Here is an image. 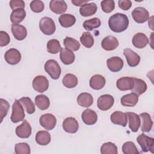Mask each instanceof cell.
Instances as JSON below:
<instances>
[{
    "label": "cell",
    "instance_id": "19",
    "mask_svg": "<svg viewBox=\"0 0 154 154\" xmlns=\"http://www.w3.org/2000/svg\"><path fill=\"white\" fill-rule=\"evenodd\" d=\"M132 42L134 47L143 49L149 43V39L144 33L138 32L134 35Z\"/></svg>",
    "mask_w": 154,
    "mask_h": 154
},
{
    "label": "cell",
    "instance_id": "7",
    "mask_svg": "<svg viewBox=\"0 0 154 154\" xmlns=\"http://www.w3.org/2000/svg\"><path fill=\"white\" fill-rule=\"evenodd\" d=\"M40 125L46 130L50 131L53 129L56 125V117L52 114L47 113L41 116L39 119Z\"/></svg>",
    "mask_w": 154,
    "mask_h": 154
},
{
    "label": "cell",
    "instance_id": "8",
    "mask_svg": "<svg viewBox=\"0 0 154 154\" xmlns=\"http://www.w3.org/2000/svg\"><path fill=\"white\" fill-rule=\"evenodd\" d=\"M132 16L136 22L143 23L148 20L149 14L145 8L138 7L133 10L132 11Z\"/></svg>",
    "mask_w": 154,
    "mask_h": 154
},
{
    "label": "cell",
    "instance_id": "9",
    "mask_svg": "<svg viewBox=\"0 0 154 154\" xmlns=\"http://www.w3.org/2000/svg\"><path fill=\"white\" fill-rule=\"evenodd\" d=\"M114 102V97L110 94H103L100 96L97 101V105L101 111H106L110 109Z\"/></svg>",
    "mask_w": 154,
    "mask_h": 154
},
{
    "label": "cell",
    "instance_id": "3",
    "mask_svg": "<svg viewBox=\"0 0 154 154\" xmlns=\"http://www.w3.org/2000/svg\"><path fill=\"white\" fill-rule=\"evenodd\" d=\"M25 117L24 109L21 103L19 100H15L12 106V114L11 116V121L13 123H17L24 120Z\"/></svg>",
    "mask_w": 154,
    "mask_h": 154
},
{
    "label": "cell",
    "instance_id": "16",
    "mask_svg": "<svg viewBox=\"0 0 154 154\" xmlns=\"http://www.w3.org/2000/svg\"><path fill=\"white\" fill-rule=\"evenodd\" d=\"M129 120V127L133 132H137L141 125V120L138 114L132 112H126Z\"/></svg>",
    "mask_w": 154,
    "mask_h": 154
},
{
    "label": "cell",
    "instance_id": "40",
    "mask_svg": "<svg viewBox=\"0 0 154 154\" xmlns=\"http://www.w3.org/2000/svg\"><path fill=\"white\" fill-rule=\"evenodd\" d=\"M80 42L87 48H91L94 45V38L88 32H84L80 37Z\"/></svg>",
    "mask_w": 154,
    "mask_h": 154
},
{
    "label": "cell",
    "instance_id": "37",
    "mask_svg": "<svg viewBox=\"0 0 154 154\" xmlns=\"http://www.w3.org/2000/svg\"><path fill=\"white\" fill-rule=\"evenodd\" d=\"M100 152L102 154H117V147L113 143H105L100 147Z\"/></svg>",
    "mask_w": 154,
    "mask_h": 154
},
{
    "label": "cell",
    "instance_id": "38",
    "mask_svg": "<svg viewBox=\"0 0 154 154\" xmlns=\"http://www.w3.org/2000/svg\"><path fill=\"white\" fill-rule=\"evenodd\" d=\"M61 49L60 42L57 39L49 40L47 43V51L52 54H56Z\"/></svg>",
    "mask_w": 154,
    "mask_h": 154
},
{
    "label": "cell",
    "instance_id": "49",
    "mask_svg": "<svg viewBox=\"0 0 154 154\" xmlns=\"http://www.w3.org/2000/svg\"><path fill=\"white\" fill-rule=\"evenodd\" d=\"M88 1H80V0H72V3L75 6H82L87 3Z\"/></svg>",
    "mask_w": 154,
    "mask_h": 154
},
{
    "label": "cell",
    "instance_id": "14",
    "mask_svg": "<svg viewBox=\"0 0 154 154\" xmlns=\"http://www.w3.org/2000/svg\"><path fill=\"white\" fill-rule=\"evenodd\" d=\"M106 66L110 71L117 72L122 69L123 61L119 57H112L106 60Z\"/></svg>",
    "mask_w": 154,
    "mask_h": 154
},
{
    "label": "cell",
    "instance_id": "28",
    "mask_svg": "<svg viewBox=\"0 0 154 154\" xmlns=\"http://www.w3.org/2000/svg\"><path fill=\"white\" fill-rule=\"evenodd\" d=\"M138 96L134 93L124 95L121 98V103L125 106H134L138 102Z\"/></svg>",
    "mask_w": 154,
    "mask_h": 154
},
{
    "label": "cell",
    "instance_id": "25",
    "mask_svg": "<svg viewBox=\"0 0 154 154\" xmlns=\"http://www.w3.org/2000/svg\"><path fill=\"white\" fill-rule=\"evenodd\" d=\"M97 10V5L94 2L86 3L82 5L79 9V13L84 17H88L94 14Z\"/></svg>",
    "mask_w": 154,
    "mask_h": 154
},
{
    "label": "cell",
    "instance_id": "23",
    "mask_svg": "<svg viewBox=\"0 0 154 154\" xmlns=\"http://www.w3.org/2000/svg\"><path fill=\"white\" fill-rule=\"evenodd\" d=\"M11 32L14 37L17 40H23L27 35L26 28L19 24H13L11 25Z\"/></svg>",
    "mask_w": 154,
    "mask_h": 154
},
{
    "label": "cell",
    "instance_id": "1",
    "mask_svg": "<svg viewBox=\"0 0 154 154\" xmlns=\"http://www.w3.org/2000/svg\"><path fill=\"white\" fill-rule=\"evenodd\" d=\"M108 25L113 32H122L125 31L129 25L128 17L125 14L117 13L109 18Z\"/></svg>",
    "mask_w": 154,
    "mask_h": 154
},
{
    "label": "cell",
    "instance_id": "12",
    "mask_svg": "<svg viewBox=\"0 0 154 154\" xmlns=\"http://www.w3.org/2000/svg\"><path fill=\"white\" fill-rule=\"evenodd\" d=\"M32 132V129L29 123L24 120L21 125L17 126L16 128V135L21 138H28L30 137Z\"/></svg>",
    "mask_w": 154,
    "mask_h": 154
},
{
    "label": "cell",
    "instance_id": "35",
    "mask_svg": "<svg viewBox=\"0 0 154 154\" xmlns=\"http://www.w3.org/2000/svg\"><path fill=\"white\" fill-rule=\"evenodd\" d=\"M63 44L66 48L70 49L72 51H76L80 48V43L79 42L70 37H66L64 39Z\"/></svg>",
    "mask_w": 154,
    "mask_h": 154
},
{
    "label": "cell",
    "instance_id": "27",
    "mask_svg": "<svg viewBox=\"0 0 154 154\" xmlns=\"http://www.w3.org/2000/svg\"><path fill=\"white\" fill-rule=\"evenodd\" d=\"M133 80L134 87L131 90L132 93H134L137 95H140L146 91L147 85L144 81L136 78H133Z\"/></svg>",
    "mask_w": 154,
    "mask_h": 154
},
{
    "label": "cell",
    "instance_id": "29",
    "mask_svg": "<svg viewBox=\"0 0 154 154\" xmlns=\"http://www.w3.org/2000/svg\"><path fill=\"white\" fill-rule=\"evenodd\" d=\"M78 103L83 107L87 108L90 106L93 103V97L88 93H82L77 97Z\"/></svg>",
    "mask_w": 154,
    "mask_h": 154
},
{
    "label": "cell",
    "instance_id": "22",
    "mask_svg": "<svg viewBox=\"0 0 154 154\" xmlns=\"http://www.w3.org/2000/svg\"><path fill=\"white\" fill-rule=\"evenodd\" d=\"M141 120V130L143 132H149L153 126V121L150 114L147 112L141 113L139 116Z\"/></svg>",
    "mask_w": 154,
    "mask_h": 154
},
{
    "label": "cell",
    "instance_id": "26",
    "mask_svg": "<svg viewBox=\"0 0 154 154\" xmlns=\"http://www.w3.org/2000/svg\"><path fill=\"white\" fill-rule=\"evenodd\" d=\"M105 82V78L99 74L93 75L90 78L89 82L90 87L94 90H100L104 87Z\"/></svg>",
    "mask_w": 154,
    "mask_h": 154
},
{
    "label": "cell",
    "instance_id": "42",
    "mask_svg": "<svg viewBox=\"0 0 154 154\" xmlns=\"http://www.w3.org/2000/svg\"><path fill=\"white\" fill-rule=\"evenodd\" d=\"M14 151L16 154H29L31 149L26 143H19L15 144Z\"/></svg>",
    "mask_w": 154,
    "mask_h": 154
},
{
    "label": "cell",
    "instance_id": "41",
    "mask_svg": "<svg viewBox=\"0 0 154 154\" xmlns=\"http://www.w3.org/2000/svg\"><path fill=\"white\" fill-rule=\"evenodd\" d=\"M122 152L125 154H138L139 152L132 141H127L122 146Z\"/></svg>",
    "mask_w": 154,
    "mask_h": 154
},
{
    "label": "cell",
    "instance_id": "43",
    "mask_svg": "<svg viewBox=\"0 0 154 154\" xmlns=\"http://www.w3.org/2000/svg\"><path fill=\"white\" fill-rule=\"evenodd\" d=\"M100 5L103 11L106 13H111L115 8V3L113 0H103L101 1Z\"/></svg>",
    "mask_w": 154,
    "mask_h": 154
},
{
    "label": "cell",
    "instance_id": "31",
    "mask_svg": "<svg viewBox=\"0 0 154 154\" xmlns=\"http://www.w3.org/2000/svg\"><path fill=\"white\" fill-rule=\"evenodd\" d=\"M26 17V11L24 8H17L13 10L10 14V20L13 24L20 23Z\"/></svg>",
    "mask_w": 154,
    "mask_h": 154
},
{
    "label": "cell",
    "instance_id": "30",
    "mask_svg": "<svg viewBox=\"0 0 154 154\" xmlns=\"http://www.w3.org/2000/svg\"><path fill=\"white\" fill-rule=\"evenodd\" d=\"M58 21L61 26L64 28H69L72 26L76 22L75 17L70 14H63L59 18Z\"/></svg>",
    "mask_w": 154,
    "mask_h": 154
},
{
    "label": "cell",
    "instance_id": "6",
    "mask_svg": "<svg viewBox=\"0 0 154 154\" xmlns=\"http://www.w3.org/2000/svg\"><path fill=\"white\" fill-rule=\"evenodd\" d=\"M32 87L37 92L43 93L49 88V81L46 76H36L32 81Z\"/></svg>",
    "mask_w": 154,
    "mask_h": 154
},
{
    "label": "cell",
    "instance_id": "46",
    "mask_svg": "<svg viewBox=\"0 0 154 154\" xmlns=\"http://www.w3.org/2000/svg\"><path fill=\"white\" fill-rule=\"evenodd\" d=\"M10 41L9 35L4 31H0V46H5L8 45Z\"/></svg>",
    "mask_w": 154,
    "mask_h": 154
},
{
    "label": "cell",
    "instance_id": "36",
    "mask_svg": "<svg viewBox=\"0 0 154 154\" xmlns=\"http://www.w3.org/2000/svg\"><path fill=\"white\" fill-rule=\"evenodd\" d=\"M19 100L21 103V104L25 107V110L28 114H31L35 112V105L30 97H23L20 98Z\"/></svg>",
    "mask_w": 154,
    "mask_h": 154
},
{
    "label": "cell",
    "instance_id": "15",
    "mask_svg": "<svg viewBox=\"0 0 154 154\" xmlns=\"http://www.w3.org/2000/svg\"><path fill=\"white\" fill-rule=\"evenodd\" d=\"M51 10L58 14H63L67 9V5L63 0H52L49 3Z\"/></svg>",
    "mask_w": 154,
    "mask_h": 154
},
{
    "label": "cell",
    "instance_id": "32",
    "mask_svg": "<svg viewBox=\"0 0 154 154\" xmlns=\"http://www.w3.org/2000/svg\"><path fill=\"white\" fill-rule=\"evenodd\" d=\"M51 140L50 134L46 131H40L35 135V141L40 146L48 145Z\"/></svg>",
    "mask_w": 154,
    "mask_h": 154
},
{
    "label": "cell",
    "instance_id": "45",
    "mask_svg": "<svg viewBox=\"0 0 154 154\" xmlns=\"http://www.w3.org/2000/svg\"><path fill=\"white\" fill-rule=\"evenodd\" d=\"M30 8L34 13H40L43 11L45 5L40 0H34L30 3Z\"/></svg>",
    "mask_w": 154,
    "mask_h": 154
},
{
    "label": "cell",
    "instance_id": "24",
    "mask_svg": "<svg viewBox=\"0 0 154 154\" xmlns=\"http://www.w3.org/2000/svg\"><path fill=\"white\" fill-rule=\"evenodd\" d=\"M60 58L61 62L66 64L69 65L72 64L75 59L74 53L67 48H61L60 51Z\"/></svg>",
    "mask_w": 154,
    "mask_h": 154
},
{
    "label": "cell",
    "instance_id": "11",
    "mask_svg": "<svg viewBox=\"0 0 154 154\" xmlns=\"http://www.w3.org/2000/svg\"><path fill=\"white\" fill-rule=\"evenodd\" d=\"M63 128L65 132L70 134L76 133L79 128L78 121L74 117H69L64 119L63 122Z\"/></svg>",
    "mask_w": 154,
    "mask_h": 154
},
{
    "label": "cell",
    "instance_id": "44",
    "mask_svg": "<svg viewBox=\"0 0 154 154\" xmlns=\"http://www.w3.org/2000/svg\"><path fill=\"white\" fill-rule=\"evenodd\" d=\"M10 108V104L8 102L2 99H0V116H1V123L2 122L3 119L5 117L8 113Z\"/></svg>",
    "mask_w": 154,
    "mask_h": 154
},
{
    "label": "cell",
    "instance_id": "33",
    "mask_svg": "<svg viewBox=\"0 0 154 154\" xmlns=\"http://www.w3.org/2000/svg\"><path fill=\"white\" fill-rule=\"evenodd\" d=\"M35 103L38 109L45 110L49 107L50 101L48 97L46 95L40 94L35 97Z\"/></svg>",
    "mask_w": 154,
    "mask_h": 154
},
{
    "label": "cell",
    "instance_id": "48",
    "mask_svg": "<svg viewBox=\"0 0 154 154\" xmlns=\"http://www.w3.org/2000/svg\"><path fill=\"white\" fill-rule=\"evenodd\" d=\"M119 7L123 10H128L132 6V2L129 0H119Z\"/></svg>",
    "mask_w": 154,
    "mask_h": 154
},
{
    "label": "cell",
    "instance_id": "5",
    "mask_svg": "<svg viewBox=\"0 0 154 154\" xmlns=\"http://www.w3.org/2000/svg\"><path fill=\"white\" fill-rule=\"evenodd\" d=\"M39 27L41 31L47 35L53 34L56 29V26L54 20L49 17H43L40 19Z\"/></svg>",
    "mask_w": 154,
    "mask_h": 154
},
{
    "label": "cell",
    "instance_id": "13",
    "mask_svg": "<svg viewBox=\"0 0 154 154\" xmlns=\"http://www.w3.org/2000/svg\"><path fill=\"white\" fill-rule=\"evenodd\" d=\"M123 54L130 67H135L140 63V57L131 49L126 48L123 49Z\"/></svg>",
    "mask_w": 154,
    "mask_h": 154
},
{
    "label": "cell",
    "instance_id": "2",
    "mask_svg": "<svg viewBox=\"0 0 154 154\" xmlns=\"http://www.w3.org/2000/svg\"><path fill=\"white\" fill-rule=\"evenodd\" d=\"M46 72L53 79H58L61 72V69L59 64L55 60H48L44 66Z\"/></svg>",
    "mask_w": 154,
    "mask_h": 154
},
{
    "label": "cell",
    "instance_id": "20",
    "mask_svg": "<svg viewBox=\"0 0 154 154\" xmlns=\"http://www.w3.org/2000/svg\"><path fill=\"white\" fill-rule=\"evenodd\" d=\"M81 118L83 122L87 125H93L97 120V115L93 110L87 109L82 112Z\"/></svg>",
    "mask_w": 154,
    "mask_h": 154
},
{
    "label": "cell",
    "instance_id": "34",
    "mask_svg": "<svg viewBox=\"0 0 154 154\" xmlns=\"http://www.w3.org/2000/svg\"><path fill=\"white\" fill-rule=\"evenodd\" d=\"M78 81L77 77L72 73L66 74L62 80L63 85L68 88L75 87L78 84Z\"/></svg>",
    "mask_w": 154,
    "mask_h": 154
},
{
    "label": "cell",
    "instance_id": "18",
    "mask_svg": "<svg viewBox=\"0 0 154 154\" xmlns=\"http://www.w3.org/2000/svg\"><path fill=\"white\" fill-rule=\"evenodd\" d=\"M117 87L121 91H126L132 90L134 87L133 78L124 76L117 79L116 82Z\"/></svg>",
    "mask_w": 154,
    "mask_h": 154
},
{
    "label": "cell",
    "instance_id": "10",
    "mask_svg": "<svg viewBox=\"0 0 154 154\" xmlns=\"http://www.w3.org/2000/svg\"><path fill=\"white\" fill-rule=\"evenodd\" d=\"M4 58L8 64L15 65L20 62L21 60V54L17 49L11 48L5 52Z\"/></svg>",
    "mask_w": 154,
    "mask_h": 154
},
{
    "label": "cell",
    "instance_id": "21",
    "mask_svg": "<svg viewBox=\"0 0 154 154\" xmlns=\"http://www.w3.org/2000/svg\"><path fill=\"white\" fill-rule=\"evenodd\" d=\"M110 119L112 123L115 125H119L125 127L127 125L128 119L126 113L122 111H115L110 116Z\"/></svg>",
    "mask_w": 154,
    "mask_h": 154
},
{
    "label": "cell",
    "instance_id": "17",
    "mask_svg": "<svg viewBox=\"0 0 154 154\" xmlns=\"http://www.w3.org/2000/svg\"><path fill=\"white\" fill-rule=\"evenodd\" d=\"M119 45L117 38L112 35H108L103 38L101 45L102 48L105 51H112L116 49Z\"/></svg>",
    "mask_w": 154,
    "mask_h": 154
},
{
    "label": "cell",
    "instance_id": "39",
    "mask_svg": "<svg viewBox=\"0 0 154 154\" xmlns=\"http://www.w3.org/2000/svg\"><path fill=\"white\" fill-rule=\"evenodd\" d=\"M100 24V20L97 17H94L85 20L83 23V27L87 31H92L93 29L99 27Z\"/></svg>",
    "mask_w": 154,
    "mask_h": 154
},
{
    "label": "cell",
    "instance_id": "47",
    "mask_svg": "<svg viewBox=\"0 0 154 154\" xmlns=\"http://www.w3.org/2000/svg\"><path fill=\"white\" fill-rule=\"evenodd\" d=\"M10 6L13 10L17 8H24L25 2L22 0H11L10 1Z\"/></svg>",
    "mask_w": 154,
    "mask_h": 154
},
{
    "label": "cell",
    "instance_id": "4",
    "mask_svg": "<svg viewBox=\"0 0 154 154\" xmlns=\"http://www.w3.org/2000/svg\"><path fill=\"white\" fill-rule=\"evenodd\" d=\"M137 141L141 147L143 152H147L150 151L153 153L154 138L149 137L144 134H141L137 138Z\"/></svg>",
    "mask_w": 154,
    "mask_h": 154
}]
</instances>
